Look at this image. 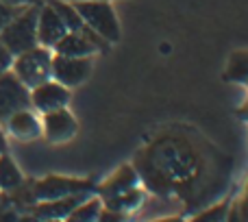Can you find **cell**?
I'll list each match as a JSON object with an SVG mask.
<instances>
[{
	"label": "cell",
	"instance_id": "5bb4252c",
	"mask_svg": "<svg viewBox=\"0 0 248 222\" xmlns=\"http://www.w3.org/2000/svg\"><path fill=\"white\" fill-rule=\"evenodd\" d=\"M22 181H24L22 179V172L17 170L13 159L7 157L4 153H0V190H2V192H11Z\"/></svg>",
	"mask_w": 248,
	"mask_h": 222
},
{
	"label": "cell",
	"instance_id": "e0dca14e",
	"mask_svg": "<svg viewBox=\"0 0 248 222\" xmlns=\"http://www.w3.org/2000/svg\"><path fill=\"white\" fill-rule=\"evenodd\" d=\"M227 77L231 81H248V52H237L231 57Z\"/></svg>",
	"mask_w": 248,
	"mask_h": 222
},
{
	"label": "cell",
	"instance_id": "7a4b0ae2",
	"mask_svg": "<svg viewBox=\"0 0 248 222\" xmlns=\"http://www.w3.org/2000/svg\"><path fill=\"white\" fill-rule=\"evenodd\" d=\"M81 16L83 24L90 26L92 31L100 35L107 44H113L120 39V26H118V17L113 9L109 7L105 0H81L74 4Z\"/></svg>",
	"mask_w": 248,
	"mask_h": 222
},
{
	"label": "cell",
	"instance_id": "52a82bcc",
	"mask_svg": "<svg viewBox=\"0 0 248 222\" xmlns=\"http://www.w3.org/2000/svg\"><path fill=\"white\" fill-rule=\"evenodd\" d=\"M70 100V92L65 85L61 83H42V85L33 87L31 92V105L35 109H39L42 113H48V111H55V109H61L65 107Z\"/></svg>",
	"mask_w": 248,
	"mask_h": 222
},
{
	"label": "cell",
	"instance_id": "44dd1931",
	"mask_svg": "<svg viewBox=\"0 0 248 222\" xmlns=\"http://www.w3.org/2000/svg\"><path fill=\"white\" fill-rule=\"evenodd\" d=\"M7 4H13V7H22V4H33L35 0H2Z\"/></svg>",
	"mask_w": 248,
	"mask_h": 222
},
{
	"label": "cell",
	"instance_id": "7c38bea8",
	"mask_svg": "<svg viewBox=\"0 0 248 222\" xmlns=\"http://www.w3.org/2000/svg\"><path fill=\"white\" fill-rule=\"evenodd\" d=\"M4 124L11 131V135L17 137V140H35L42 133V124H39V120L29 109L16 111Z\"/></svg>",
	"mask_w": 248,
	"mask_h": 222
},
{
	"label": "cell",
	"instance_id": "7402d4cb",
	"mask_svg": "<svg viewBox=\"0 0 248 222\" xmlns=\"http://www.w3.org/2000/svg\"><path fill=\"white\" fill-rule=\"evenodd\" d=\"M4 150H7V140H4L2 131H0V153H4Z\"/></svg>",
	"mask_w": 248,
	"mask_h": 222
},
{
	"label": "cell",
	"instance_id": "d6986e66",
	"mask_svg": "<svg viewBox=\"0 0 248 222\" xmlns=\"http://www.w3.org/2000/svg\"><path fill=\"white\" fill-rule=\"evenodd\" d=\"M227 209H229V205L224 203V205H220V207H216V209H211V211H207V214H202L198 220H202V222H207V220H222L224 216H227Z\"/></svg>",
	"mask_w": 248,
	"mask_h": 222
},
{
	"label": "cell",
	"instance_id": "ffe728a7",
	"mask_svg": "<svg viewBox=\"0 0 248 222\" xmlns=\"http://www.w3.org/2000/svg\"><path fill=\"white\" fill-rule=\"evenodd\" d=\"M11 63H13V55L4 48V44L0 42V74H2L4 70L11 68Z\"/></svg>",
	"mask_w": 248,
	"mask_h": 222
},
{
	"label": "cell",
	"instance_id": "6da1fadb",
	"mask_svg": "<svg viewBox=\"0 0 248 222\" xmlns=\"http://www.w3.org/2000/svg\"><path fill=\"white\" fill-rule=\"evenodd\" d=\"M37 16H39V7L31 4V7L22 9V11L0 31V42L4 44V48H7L13 57L37 46Z\"/></svg>",
	"mask_w": 248,
	"mask_h": 222
},
{
	"label": "cell",
	"instance_id": "8992f818",
	"mask_svg": "<svg viewBox=\"0 0 248 222\" xmlns=\"http://www.w3.org/2000/svg\"><path fill=\"white\" fill-rule=\"evenodd\" d=\"M37 201H55V198L72 196V194H87L92 192V183L77 179H61V176H48L33 185Z\"/></svg>",
	"mask_w": 248,
	"mask_h": 222
},
{
	"label": "cell",
	"instance_id": "9c48e42d",
	"mask_svg": "<svg viewBox=\"0 0 248 222\" xmlns=\"http://www.w3.org/2000/svg\"><path fill=\"white\" fill-rule=\"evenodd\" d=\"M68 33V26L59 17V13L52 9V4L39 9L37 16V42L44 46H55L63 35Z\"/></svg>",
	"mask_w": 248,
	"mask_h": 222
},
{
	"label": "cell",
	"instance_id": "4fadbf2b",
	"mask_svg": "<svg viewBox=\"0 0 248 222\" xmlns=\"http://www.w3.org/2000/svg\"><path fill=\"white\" fill-rule=\"evenodd\" d=\"M135 183H137L135 172H133L128 166H124L113 179H109L107 183L100 188V192H103V196L109 198V196H116V194H122V192H126V190L135 188Z\"/></svg>",
	"mask_w": 248,
	"mask_h": 222
},
{
	"label": "cell",
	"instance_id": "cb8c5ba5",
	"mask_svg": "<svg viewBox=\"0 0 248 222\" xmlns=\"http://www.w3.org/2000/svg\"><path fill=\"white\" fill-rule=\"evenodd\" d=\"M68 2H81V0H68Z\"/></svg>",
	"mask_w": 248,
	"mask_h": 222
},
{
	"label": "cell",
	"instance_id": "277c9868",
	"mask_svg": "<svg viewBox=\"0 0 248 222\" xmlns=\"http://www.w3.org/2000/svg\"><path fill=\"white\" fill-rule=\"evenodd\" d=\"M31 107V92L13 72L0 74V122H7L16 111Z\"/></svg>",
	"mask_w": 248,
	"mask_h": 222
},
{
	"label": "cell",
	"instance_id": "2e32d148",
	"mask_svg": "<svg viewBox=\"0 0 248 222\" xmlns=\"http://www.w3.org/2000/svg\"><path fill=\"white\" fill-rule=\"evenodd\" d=\"M103 209L98 198H92L87 203H78L77 207L72 209V214L68 216V220H74V222H90V220H98V214Z\"/></svg>",
	"mask_w": 248,
	"mask_h": 222
},
{
	"label": "cell",
	"instance_id": "ba28073f",
	"mask_svg": "<svg viewBox=\"0 0 248 222\" xmlns=\"http://www.w3.org/2000/svg\"><path fill=\"white\" fill-rule=\"evenodd\" d=\"M77 120L72 118L65 107L61 109H55V111H48L44 115V133L50 142H65L70 137H74L77 133Z\"/></svg>",
	"mask_w": 248,
	"mask_h": 222
},
{
	"label": "cell",
	"instance_id": "3957f363",
	"mask_svg": "<svg viewBox=\"0 0 248 222\" xmlns=\"http://www.w3.org/2000/svg\"><path fill=\"white\" fill-rule=\"evenodd\" d=\"M17 59L13 61V74L24 83L26 87H37L42 83H46L52 74V57L46 48H31L20 55H16Z\"/></svg>",
	"mask_w": 248,
	"mask_h": 222
},
{
	"label": "cell",
	"instance_id": "5b68a950",
	"mask_svg": "<svg viewBox=\"0 0 248 222\" xmlns=\"http://www.w3.org/2000/svg\"><path fill=\"white\" fill-rule=\"evenodd\" d=\"M92 72V59L90 57H65L57 55L52 59V77L57 83L70 87L83 83Z\"/></svg>",
	"mask_w": 248,
	"mask_h": 222
},
{
	"label": "cell",
	"instance_id": "9a60e30c",
	"mask_svg": "<svg viewBox=\"0 0 248 222\" xmlns=\"http://www.w3.org/2000/svg\"><path fill=\"white\" fill-rule=\"evenodd\" d=\"M50 4H52V9L59 13V17L63 20V24L68 26V31H81L83 29V20H81V16H78L74 4H70L68 0H52Z\"/></svg>",
	"mask_w": 248,
	"mask_h": 222
},
{
	"label": "cell",
	"instance_id": "8fae6325",
	"mask_svg": "<svg viewBox=\"0 0 248 222\" xmlns=\"http://www.w3.org/2000/svg\"><path fill=\"white\" fill-rule=\"evenodd\" d=\"M85 194H72V196L55 198V201H42V205H37L33 209L35 218L42 220H57V218H68L72 214V209L83 201Z\"/></svg>",
	"mask_w": 248,
	"mask_h": 222
},
{
	"label": "cell",
	"instance_id": "603a6c76",
	"mask_svg": "<svg viewBox=\"0 0 248 222\" xmlns=\"http://www.w3.org/2000/svg\"><path fill=\"white\" fill-rule=\"evenodd\" d=\"M242 113H244V118H248V103H246V107L242 109Z\"/></svg>",
	"mask_w": 248,
	"mask_h": 222
},
{
	"label": "cell",
	"instance_id": "30bf717a",
	"mask_svg": "<svg viewBox=\"0 0 248 222\" xmlns=\"http://www.w3.org/2000/svg\"><path fill=\"white\" fill-rule=\"evenodd\" d=\"M55 50L57 55H65V57H90L92 52H96V44L83 31H68L55 44Z\"/></svg>",
	"mask_w": 248,
	"mask_h": 222
},
{
	"label": "cell",
	"instance_id": "ac0fdd59",
	"mask_svg": "<svg viewBox=\"0 0 248 222\" xmlns=\"http://www.w3.org/2000/svg\"><path fill=\"white\" fill-rule=\"evenodd\" d=\"M20 11H22L20 7H13V4H7V2H2V0H0V31H2L4 26H7Z\"/></svg>",
	"mask_w": 248,
	"mask_h": 222
}]
</instances>
